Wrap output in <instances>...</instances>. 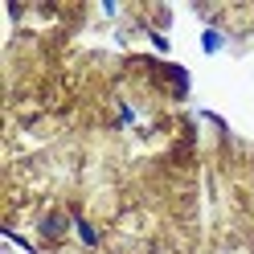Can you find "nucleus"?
<instances>
[{"label": "nucleus", "mask_w": 254, "mask_h": 254, "mask_svg": "<svg viewBox=\"0 0 254 254\" xmlns=\"http://www.w3.org/2000/svg\"><path fill=\"white\" fill-rule=\"evenodd\" d=\"M66 226H74V217H66V213H45L37 230H41V238H62Z\"/></svg>", "instance_id": "nucleus-1"}, {"label": "nucleus", "mask_w": 254, "mask_h": 254, "mask_svg": "<svg viewBox=\"0 0 254 254\" xmlns=\"http://www.w3.org/2000/svg\"><path fill=\"white\" fill-rule=\"evenodd\" d=\"M70 217H74V230H78V238H82V246H99V230H94V226H90V221L78 213V209H74Z\"/></svg>", "instance_id": "nucleus-2"}, {"label": "nucleus", "mask_w": 254, "mask_h": 254, "mask_svg": "<svg viewBox=\"0 0 254 254\" xmlns=\"http://www.w3.org/2000/svg\"><path fill=\"white\" fill-rule=\"evenodd\" d=\"M201 50L205 54H221V50H226V37H221V29H205V33H201Z\"/></svg>", "instance_id": "nucleus-3"}, {"label": "nucleus", "mask_w": 254, "mask_h": 254, "mask_svg": "<svg viewBox=\"0 0 254 254\" xmlns=\"http://www.w3.org/2000/svg\"><path fill=\"white\" fill-rule=\"evenodd\" d=\"M144 33H148V41H152V45H156L160 54H168V37L160 33V29H144Z\"/></svg>", "instance_id": "nucleus-4"}, {"label": "nucleus", "mask_w": 254, "mask_h": 254, "mask_svg": "<svg viewBox=\"0 0 254 254\" xmlns=\"http://www.w3.org/2000/svg\"><path fill=\"white\" fill-rule=\"evenodd\" d=\"M4 238H8V242H17L21 250H29V254H33V242H29V238H21V234H12V230H4Z\"/></svg>", "instance_id": "nucleus-5"}, {"label": "nucleus", "mask_w": 254, "mask_h": 254, "mask_svg": "<svg viewBox=\"0 0 254 254\" xmlns=\"http://www.w3.org/2000/svg\"><path fill=\"white\" fill-rule=\"evenodd\" d=\"M119 123H135V111L127 107V103H119Z\"/></svg>", "instance_id": "nucleus-6"}]
</instances>
